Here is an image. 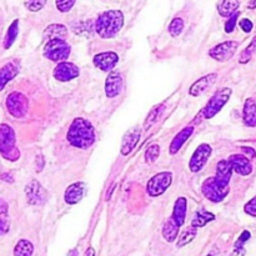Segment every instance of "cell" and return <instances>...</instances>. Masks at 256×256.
Listing matches in <instances>:
<instances>
[{"label":"cell","instance_id":"cell-43","mask_svg":"<svg viewBox=\"0 0 256 256\" xmlns=\"http://www.w3.org/2000/svg\"><path fill=\"white\" fill-rule=\"evenodd\" d=\"M0 215L8 216V204L2 199H0Z\"/></svg>","mask_w":256,"mask_h":256},{"label":"cell","instance_id":"cell-38","mask_svg":"<svg viewBox=\"0 0 256 256\" xmlns=\"http://www.w3.org/2000/svg\"><path fill=\"white\" fill-rule=\"evenodd\" d=\"M238 18H239V12H235V14H232V16L229 18V20H228L226 24H225V32H234L235 25H236V22H238Z\"/></svg>","mask_w":256,"mask_h":256},{"label":"cell","instance_id":"cell-35","mask_svg":"<svg viewBox=\"0 0 256 256\" xmlns=\"http://www.w3.org/2000/svg\"><path fill=\"white\" fill-rule=\"evenodd\" d=\"M24 4L30 12H39L46 4V0H24Z\"/></svg>","mask_w":256,"mask_h":256},{"label":"cell","instance_id":"cell-39","mask_svg":"<svg viewBox=\"0 0 256 256\" xmlns=\"http://www.w3.org/2000/svg\"><path fill=\"white\" fill-rule=\"evenodd\" d=\"M244 210H245V212H246V214L250 215V216L256 218V198L250 200V202H248L246 205H245Z\"/></svg>","mask_w":256,"mask_h":256},{"label":"cell","instance_id":"cell-14","mask_svg":"<svg viewBox=\"0 0 256 256\" xmlns=\"http://www.w3.org/2000/svg\"><path fill=\"white\" fill-rule=\"evenodd\" d=\"M140 135H142V130L136 126L132 128V129L128 130V132H125L122 142V149H120V152H122V154L124 155V156L129 155L130 152L134 150V148L136 146L138 142H139Z\"/></svg>","mask_w":256,"mask_h":256},{"label":"cell","instance_id":"cell-45","mask_svg":"<svg viewBox=\"0 0 256 256\" xmlns=\"http://www.w3.org/2000/svg\"><path fill=\"white\" fill-rule=\"evenodd\" d=\"M84 256H95V252H94V249H92V248H89V249H88L86 252H85Z\"/></svg>","mask_w":256,"mask_h":256},{"label":"cell","instance_id":"cell-6","mask_svg":"<svg viewBox=\"0 0 256 256\" xmlns=\"http://www.w3.org/2000/svg\"><path fill=\"white\" fill-rule=\"evenodd\" d=\"M172 174L169 172H162L159 174L154 175L152 179L148 182L146 192L150 196L156 198L164 194L168 190V188L172 185Z\"/></svg>","mask_w":256,"mask_h":256},{"label":"cell","instance_id":"cell-23","mask_svg":"<svg viewBox=\"0 0 256 256\" xmlns=\"http://www.w3.org/2000/svg\"><path fill=\"white\" fill-rule=\"evenodd\" d=\"M244 122L248 126H256V102L252 99H248L244 105V112H242Z\"/></svg>","mask_w":256,"mask_h":256},{"label":"cell","instance_id":"cell-47","mask_svg":"<svg viewBox=\"0 0 256 256\" xmlns=\"http://www.w3.org/2000/svg\"><path fill=\"white\" fill-rule=\"evenodd\" d=\"M206 256H212V255H206Z\"/></svg>","mask_w":256,"mask_h":256},{"label":"cell","instance_id":"cell-44","mask_svg":"<svg viewBox=\"0 0 256 256\" xmlns=\"http://www.w3.org/2000/svg\"><path fill=\"white\" fill-rule=\"evenodd\" d=\"M242 152H245V154L248 155L246 158H252H252H255V156H256L255 150H254V149H252V148H245V146H244V148H242Z\"/></svg>","mask_w":256,"mask_h":256},{"label":"cell","instance_id":"cell-20","mask_svg":"<svg viewBox=\"0 0 256 256\" xmlns=\"http://www.w3.org/2000/svg\"><path fill=\"white\" fill-rule=\"evenodd\" d=\"M19 72V66L15 62H8L0 69V92L5 88V85L14 79Z\"/></svg>","mask_w":256,"mask_h":256},{"label":"cell","instance_id":"cell-10","mask_svg":"<svg viewBox=\"0 0 256 256\" xmlns=\"http://www.w3.org/2000/svg\"><path fill=\"white\" fill-rule=\"evenodd\" d=\"M212 146L209 144H202L192 154V159H190L189 168L192 172H198L205 166V164L209 160L210 155H212Z\"/></svg>","mask_w":256,"mask_h":256},{"label":"cell","instance_id":"cell-25","mask_svg":"<svg viewBox=\"0 0 256 256\" xmlns=\"http://www.w3.org/2000/svg\"><path fill=\"white\" fill-rule=\"evenodd\" d=\"M179 225L170 218L164 224V228H162V236L168 242H174L176 240L178 235H179Z\"/></svg>","mask_w":256,"mask_h":256},{"label":"cell","instance_id":"cell-30","mask_svg":"<svg viewBox=\"0 0 256 256\" xmlns=\"http://www.w3.org/2000/svg\"><path fill=\"white\" fill-rule=\"evenodd\" d=\"M18 32H19V20H14L12 22V25L9 26L6 32V36L4 40V46L5 49H9L12 44H14L15 39L18 36Z\"/></svg>","mask_w":256,"mask_h":256},{"label":"cell","instance_id":"cell-12","mask_svg":"<svg viewBox=\"0 0 256 256\" xmlns=\"http://www.w3.org/2000/svg\"><path fill=\"white\" fill-rule=\"evenodd\" d=\"M79 68L72 62H60L54 69V78L59 82H69L79 75Z\"/></svg>","mask_w":256,"mask_h":256},{"label":"cell","instance_id":"cell-27","mask_svg":"<svg viewBox=\"0 0 256 256\" xmlns=\"http://www.w3.org/2000/svg\"><path fill=\"white\" fill-rule=\"evenodd\" d=\"M214 219H215L214 214H212V212L202 209V210H199L196 214H195L194 219H192V226L196 228V229L198 228H202V226H205V225H206L209 222H212Z\"/></svg>","mask_w":256,"mask_h":256},{"label":"cell","instance_id":"cell-11","mask_svg":"<svg viewBox=\"0 0 256 256\" xmlns=\"http://www.w3.org/2000/svg\"><path fill=\"white\" fill-rule=\"evenodd\" d=\"M25 195H26V200L30 205H42L46 200V192L42 189V184L38 182L36 180H32L25 186Z\"/></svg>","mask_w":256,"mask_h":256},{"label":"cell","instance_id":"cell-33","mask_svg":"<svg viewBox=\"0 0 256 256\" xmlns=\"http://www.w3.org/2000/svg\"><path fill=\"white\" fill-rule=\"evenodd\" d=\"M159 155H160L159 145L156 144L150 145V146L146 149V152H145V162H146L148 164H152L154 162H156Z\"/></svg>","mask_w":256,"mask_h":256},{"label":"cell","instance_id":"cell-15","mask_svg":"<svg viewBox=\"0 0 256 256\" xmlns=\"http://www.w3.org/2000/svg\"><path fill=\"white\" fill-rule=\"evenodd\" d=\"M122 78L119 72H110L109 76L105 80V94L108 98L112 99V98L118 96L122 92Z\"/></svg>","mask_w":256,"mask_h":256},{"label":"cell","instance_id":"cell-5","mask_svg":"<svg viewBox=\"0 0 256 256\" xmlns=\"http://www.w3.org/2000/svg\"><path fill=\"white\" fill-rule=\"evenodd\" d=\"M230 95H232V89L230 88H224V89L215 92L212 99L205 105L204 109H202V116L205 119H212V118H214L222 109V106L229 102Z\"/></svg>","mask_w":256,"mask_h":256},{"label":"cell","instance_id":"cell-46","mask_svg":"<svg viewBox=\"0 0 256 256\" xmlns=\"http://www.w3.org/2000/svg\"><path fill=\"white\" fill-rule=\"evenodd\" d=\"M248 6H249L250 9H255V8H256V0H250L249 5H248Z\"/></svg>","mask_w":256,"mask_h":256},{"label":"cell","instance_id":"cell-29","mask_svg":"<svg viewBox=\"0 0 256 256\" xmlns=\"http://www.w3.org/2000/svg\"><path fill=\"white\" fill-rule=\"evenodd\" d=\"M95 29V25L92 26V22H76L72 26V30L76 35H82V36H92V30Z\"/></svg>","mask_w":256,"mask_h":256},{"label":"cell","instance_id":"cell-22","mask_svg":"<svg viewBox=\"0 0 256 256\" xmlns=\"http://www.w3.org/2000/svg\"><path fill=\"white\" fill-rule=\"evenodd\" d=\"M185 216H186V199L185 198H179L175 202L172 219L182 228L185 222Z\"/></svg>","mask_w":256,"mask_h":256},{"label":"cell","instance_id":"cell-31","mask_svg":"<svg viewBox=\"0 0 256 256\" xmlns=\"http://www.w3.org/2000/svg\"><path fill=\"white\" fill-rule=\"evenodd\" d=\"M164 110H165L164 105H159V106H155L154 109H152V112H149V115H148L146 119H145L144 129L145 130L150 129V128H152V125H154L155 122H158V119L162 116V112H164Z\"/></svg>","mask_w":256,"mask_h":256},{"label":"cell","instance_id":"cell-41","mask_svg":"<svg viewBox=\"0 0 256 256\" xmlns=\"http://www.w3.org/2000/svg\"><path fill=\"white\" fill-rule=\"evenodd\" d=\"M10 224L9 220L6 219V216H2L0 215V235H4L9 232Z\"/></svg>","mask_w":256,"mask_h":256},{"label":"cell","instance_id":"cell-40","mask_svg":"<svg viewBox=\"0 0 256 256\" xmlns=\"http://www.w3.org/2000/svg\"><path fill=\"white\" fill-rule=\"evenodd\" d=\"M250 239V232H244L242 235H240L239 240L236 242V244H235V249H244V244L245 242H248V240Z\"/></svg>","mask_w":256,"mask_h":256},{"label":"cell","instance_id":"cell-8","mask_svg":"<svg viewBox=\"0 0 256 256\" xmlns=\"http://www.w3.org/2000/svg\"><path fill=\"white\" fill-rule=\"evenodd\" d=\"M6 109L9 114L14 118H24L28 112V99L22 92H14L8 95Z\"/></svg>","mask_w":256,"mask_h":256},{"label":"cell","instance_id":"cell-19","mask_svg":"<svg viewBox=\"0 0 256 256\" xmlns=\"http://www.w3.org/2000/svg\"><path fill=\"white\" fill-rule=\"evenodd\" d=\"M85 192H86V185L84 182H74L65 190V202L70 205L78 204L84 198Z\"/></svg>","mask_w":256,"mask_h":256},{"label":"cell","instance_id":"cell-7","mask_svg":"<svg viewBox=\"0 0 256 256\" xmlns=\"http://www.w3.org/2000/svg\"><path fill=\"white\" fill-rule=\"evenodd\" d=\"M202 192L208 200L212 202H222L228 196L230 188H222L215 182V178H209L204 182L202 186Z\"/></svg>","mask_w":256,"mask_h":256},{"label":"cell","instance_id":"cell-1","mask_svg":"<svg viewBox=\"0 0 256 256\" xmlns=\"http://www.w3.org/2000/svg\"><path fill=\"white\" fill-rule=\"evenodd\" d=\"M66 139L72 146L88 149L95 142V132L92 125L82 118H76L68 130Z\"/></svg>","mask_w":256,"mask_h":256},{"label":"cell","instance_id":"cell-3","mask_svg":"<svg viewBox=\"0 0 256 256\" xmlns=\"http://www.w3.org/2000/svg\"><path fill=\"white\" fill-rule=\"evenodd\" d=\"M15 132L8 124L0 125V154L8 160H16L20 156L19 150L15 146Z\"/></svg>","mask_w":256,"mask_h":256},{"label":"cell","instance_id":"cell-9","mask_svg":"<svg viewBox=\"0 0 256 256\" xmlns=\"http://www.w3.org/2000/svg\"><path fill=\"white\" fill-rule=\"evenodd\" d=\"M238 48H239V42L229 40V42H224L210 49L209 55L218 62H228L234 56Z\"/></svg>","mask_w":256,"mask_h":256},{"label":"cell","instance_id":"cell-26","mask_svg":"<svg viewBox=\"0 0 256 256\" xmlns=\"http://www.w3.org/2000/svg\"><path fill=\"white\" fill-rule=\"evenodd\" d=\"M239 8V0H222L219 5H218V10L222 16H232L235 14Z\"/></svg>","mask_w":256,"mask_h":256},{"label":"cell","instance_id":"cell-37","mask_svg":"<svg viewBox=\"0 0 256 256\" xmlns=\"http://www.w3.org/2000/svg\"><path fill=\"white\" fill-rule=\"evenodd\" d=\"M256 49V36L254 38V40H252V44L249 45V48H248L246 50H245L244 52L242 54V59H240V62H246L248 60L250 59V56H252V52Z\"/></svg>","mask_w":256,"mask_h":256},{"label":"cell","instance_id":"cell-34","mask_svg":"<svg viewBox=\"0 0 256 256\" xmlns=\"http://www.w3.org/2000/svg\"><path fill=\"white\" fill-rule=\"evenodd\" d=\"M182 29H184V22L180 18H175L169 25V32L172 38L179 36L182 32Z\"/></svg>","mask_w":256,"mask_h":256},{"label":"cell","instance_id":"cell-28","mask_svg":"<svg viewBox=\"0 0 256 256\" xmlns=\"http://www.w3.org/2000/svg\"><path fill=\"white\" fill-rule=\"evenodd\" d=\"M32 252H34V246H32V244L29 240H19L14 248L15 256H32Z\"/></svg>","mask_w":256,"mask_h":256},{"label":"cell","instance_id":"cell-13","mask_svg":"<svg viewBox=\"0 0 256 256\" xmlns=\"http://www.w3.org/2000/svg\"><path fill=\"white\" fill-rule=\"evenodd\" d=\"M94 65L102 72H112L119 62V56L114 52H105L94 56Z\"/></svg>","mask_w":256,"mask_h":256},{"label":"cell","instance_id":"cell-4","mask_svg":"<svg viewBox=\"0 0 256 256\" xmlns=\"http://www.w3.org/2000/svg\"><path fill=\"white\" fill-rule=\"evenodd\" d=\"M70 45L65 42V39H52L48 40L44 48V56L52 62H65L69 58Z\"/></svg>","mask_w":256,"mask_h":256},{"label":"cell","instance_id":"cell-42","mask_svg":"<svg viewBox=\"0 0 256 256\" xmlns=\"http://www.w3.org/2000/svg\"><path fill=\"white\" fill-rule=\"evenodd\" d=\"M240 28H242V30H244L245 32H250L252 30V20L249 19H242V22H240Z\"/></svg>","mask_w":256,"mask_h":256},{"label":"cell","instance_id":"cell-18","mask_svg":"<svg viewBox=\"0 0 256 256\" xmlns=\"http://www.w3.org/2000/svg\"><path fill=\"white\" fill-rule=\"evenodd\" d=\"M229 162L232 164V170L236 172L238 174L242 175V176H248L252 172V162H249L246 156L244 155H239V154H235L232 155L229 158Z\"/></svg>","mask_w":256,"mask_h":256},{"label":"cell","instance_id":"cell-36","mask_svg":"<svg viewBox=\"0 0 256 256\" xmlns=\"http://www.w3.org/2000/svg\"><path fill=\"white\" fill-rule=\"evenodd\" d=\"M75 2L76 0H55V4H56V9L62 12H68L72 10V8L74 6Z\"/></svg>","mask_w":256,"mask_h":256},{"label":"cell","instance_id":"cell-17","mask_svg":"<svg viewBox=\"0 0 256 256\" xmlns=\"http://www.w3.org/2000/svg\"><path fill=\"white\" fill-rule=\"evenodd\" d=\"M232 166L229 160H222L216 166V175H215V182L222 188H229L230 179H232Z\"/></svg>","mask_w":256,"mask_h":256},{"label":"cell","instance_id":"cell-21","mask_svg":"<svg viewBox=\"0 0 256 256\" xmlns=\"http://www.w3.org/2000/svg\"><path fill=\"white\" fill-rule=\"evenodd\" d=\"M192 132H194V128L192 126L184 128V129H182V132H180L179 134L174 138V140H172V144H170V149H169L170 154H172V155L176 154V152L182 149V146L184 145V142H186L190 136H192Z\"/></svg>","mask_w":256,"mask_h":256},{"label":"cell","instance_id":"cell-16","mask_svg":"<svg viewBox=\"0 0 256 256\" xmlns=\"http://www.w3.org/2000/svg\"><path fill=\"white\" fill-rule=\"evenodd\" d=\"M216 79H218V74H215V72H212V74H208L205 75V76L200 78L199 80H196V82L192 85V88L189 89V94L192 95V96H199V95H202V92H206L210 86H212L214 82H216Z\"/></svg>","mask_w":256,"mask_h":256},{"label":"cell","instance_id":"cell-24","mask_svg":"<svg viewBox=\"0 0 256 256\" xmlns=\"http://www.w3.org/2000/svg\"><path fill=\"white\" fill-rule=\"evenodd\" d=\"M68 35V29L65 25L52 24L44 30V38L46 40L65 39Z\"/></svg>","mask_w":256,"mask_h":256},{"label":"cell","instance_id":"cell-2","mask_svg":"<svg viewBox=\"0 0 256 256\" xmlns=\"http://www.w3.org/2000/svg\"><path fill=\"white\" fill-rule=\"evenodd\" d=\"M124 25V15L120 10H108L99 15L95 22V32L102 39L115 36Z\"/></svg>","mask_w":256,"mask_h":256},{"label":"cell","instance_id":"cell-32","mask_svg":"<svg viewBox=\"0 0 256 256\" xmlns=\"http://www.w3.org/2000/svg\"><path fill=\"white\" fill-rule=\"evenodd\" d=\"M196 232H198V229L194 226H192V228H189V229L185 230V232L179 236V240H178V242H176V246L182 248V246H185V245L189 244V242H192V240H194V238L196 236Z\"/></svg>","mask_w":256,"mask_h":256}]
</instances>
